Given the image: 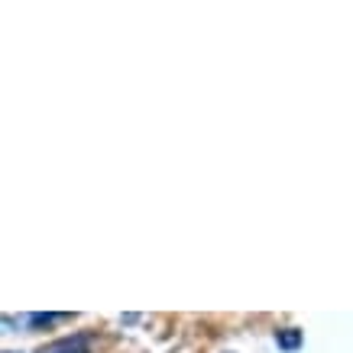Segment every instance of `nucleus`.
Segmentation results:
<instances>
[{
    "label": "nucleus",
    "mask_w": 353,
    "mask_h": 353,
    "mask_svg": "<svg viewBox=\"0 0 353 353\" xmlns=\"http://www.w3.org/2000/svg\"><path fill=\"white\" fill-rule=\"evenodd\" d=\"M39 353H91V337L88 334H75V337H62V341L46 343Z\"/></svg>",
    "instance_id": "f257e3e1"
},
{
    "label": "nucleus",
    "mask_w": 353,
    "mask_h": 353,
    "mask_svg": "<svg viewBox=\"0 0 353 353\" xmlns=\"http://www.w3.org/2000/svg\"><path fill=\"white\" fill-rule=\"evenodd\" d=\"M276 341H279V347H285V350H295V347H299V341H301V334L289 327V331H279Z\"/></svg>",
    "instance_id": "f03ea898"
}]
</instances>
